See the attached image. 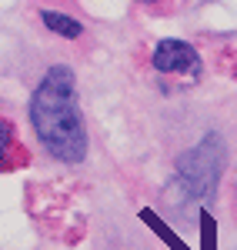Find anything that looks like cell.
<instances>
[{
	"label": "cell",
	"instance_id": "cell-1",
	"mask_svg": "<svg viewBox=\"0 0 237 250\" xmlns=\"http://www.w3.org/2000/svg\"><path fill=\"white\" fill-rule=\"evenodd\" d=\"M30 124L47 154L64 164H80L87 157V127L77 107V80L67 63H54L34 90Z\"/></svg>",
	"mask_w": 237,
	"mask_h": 250
},
{
	"label": "cell",
	"instance_id": "cell-2",
	"mask_svg": "<svg viewBox=\"0 0 237 250\" xmlns=\"http://www.w3.org/2000/svg\"><path fill=\"white\" fill-rule=\"evenodd\" d=\"M227 164V154H224V144H220L217 134H207L194 150L180 154L177 160V180L180 187L197 197V200H211L214 190L220 184V170Z\"/></svg>",
	"mask_w": 237,
	"mask_h": 250
},
{
	"label": "cell",
	"instance_id": "cell-3",
	"mask_svg": "<svg viewBox=\"0 0 237 250\" xmlns=\"http://www.w3.org/2000/svg\"><path fill=\"white\" fill-rule=\"evenodd\" d=\"M154 67L160 74H197L200 57L184 40H160L157 50H154Z\"/></svg>",
	"mask_w": 237,
	"mask_h": 250
},
{
	"label": "cell",
	"instance_id": "cell-4",
	"mask_svg": "<svg viewBox=\"0 0 237 250\" xmlns=\"http://www.w3.org/2000/svg\"><path fill=\"white\" fill-rule=\"evenodd\" d=\"M40 20H43V27H47V30H54V34H60V37H67V40H74V37L84 34V27H80L77 20L67 17V14H57V10H43Z\"/></svg>",
	"mask_w": 237,
	"mask_h": 250
},
{
	"label": "cell",
	"instance_id": "cell-5",
	"mask_svg": "<svg viewBox=\"0 0 237 250\" xmlns=\"http://www.w3.org/2000/svg\"><path fill=\"white\" fill-rule=\"evenodd\" d=\"M10 147H14V127L0 120V167H3V160L10 154Z\"/></svg>",
	"mask_w": 237,
	"mask_h": 250
},
{
	"label": "cell",
	"instance_id": "cell-6",
	"mask_svg": "<svg viewBox=\"0 0 237 250\" xmlns=\"http://www.w3.org/2000/svg\"><path fill=\"white\" fill-rule=\"evenodd\" d=\"M147 3H151V0H147Z\"/></svg>",
	"mask_w": 237,
	"mask_h": 250
}]
</instances>
